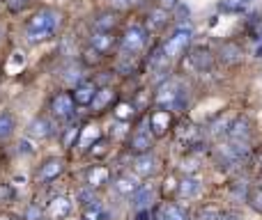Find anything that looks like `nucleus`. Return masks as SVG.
<instances>
[{"mask_svg":"<svg viewBox=\"0 0 262 220\" xmlns=\"http://www.w3.org/2000/svg\"><path fill=\"white\" fill-rule=\"evenodd\" d=\"M62 23V14L53 7H44L39 12H35L30 16L26 26V37L30 44H39V41H46L49 37L55 35V30Z\"/></svg>","mask_w":262,"mask_h":220,"instance_id":"1","label":"nucleus"},{"mask_svg":"<svg viewBox=\"0 0 262 220\" xmlns=\"http://www.w3.org/2000/svg\"><path fill=\"white\" fill-rule=\"evenodd\" d=\"M157 104L163 110H184L189 104V90L180 81H166L157 92Z\"/></svg>","mask_w":262,"mask_h":220,"instance_id":"2","label":"nucleus"},{"mask_svg":"<svg viewBox=\"0 0 262 220\" xmlns=\"http://www.w3.org/2000/svg\"><path fill=\"white\" fill-rule=\"evenodd\" d=\"M246 156H249V144L228 140V142L216 147V163L221 170H232V167H237L242 161H246Z\"/></svg>","mask_w":262,"mask_h":220,"instance_id":"3","label":"nucleus"},{"mask_svg":"<svg viewBox=\"0 0 262 220\" xmlns=\"http://www.w3.org/2000/svg\"><path fill=\"white\" fill-rule=\"evenodd\" d=\"M191 37H193V30H191L189 26L175 28V32H172V35L166 39V44H163V53H166V58L168 60L180 58V55L186 51V46L191 44Z\"/></svg>","mask_w":262,"mask_h":220,"instance_id":"4","label":"nucleus"},{"mask_svg":"<svg viewBox=\"0 0 262 220\" xmlns=\"http://www.w3.org/2000/svg\"><path fill=\"white\" fill-rule=\"evenodd\" d=\"M145 44H147V32H145V28L131 26V28H127L122 41H120V48H122L124 58H134L136 53H140V51L145 48Z\"/></svg>","mask_w":262,"mask_h":220,"instance_id":"5","label":"nucleus"},{"mask_svg":"<svg viewBox=\"0 0 262 220\" xmlns=\"http://www.w3.org/2000/svg\"><path fill=\"white\" fill-rule=\"evenodd\" d=\"M51 112H53V117H58V119H72L74 112H76V101H74V96L67 94V92L55 94L53 99H51Z\"/></svg>","mask_w":262,"mask_h":220,"instance_id":"6","label":"nucleus"},{"mask_svg":"<svg viewBox=\"0 0 262 220\" xmlns=\"http://www.w3.org/2000/svg\"><path fill=\"white\" fill-rule=\"evenodd\" d=\"M189 62L191 67L195 69V71L205 74V71H212L214 69V55L209 48H205V46H198V48H193L189 53Z\"/></svg>","mask_w":262,"mask_h":220,"instance_id":"7","label":"nucleus"},{"mask_svg":"<svg viewBox=\"0 0 262 220\" xmlns=\"http://www.w3.org/2000/svg\"><path fill=\"white\" fill-rule=\"evenodd\" d=\"M152 131H147L145 126H140V129H136L134 131V135H131V140H129V147H131V152L138 156V154H147V152H152V142H154V138H152Z\"/></svg>","mask_w":262,"mask_h":220,"instance_id":"8","label":"nucleus"},{"mask_svg":"<svg viewBox=\"0 0 262 220\" xmlns=\"http://www.w3.org/2000/svg\"><path fill=\"white\" fill-rule=\"evenodd\" d=\"M149 131H152L157 138H161V135H166L168 133V129H170V124H172V115H170V110H163V108H159V110H154L152 115H149Z\"/></svg>","mask_w":262,"mask_h":220,"instance_id":"9","label":"nucleus"},{"mask_svg":"<svg viewBox=\"0 0 262 220\" xmlns=\"http://www.w3.org/2000/svg\"><path fill=\"white\" fill-rule=\"evenodd\" d=\"M228 140H232V142H242V144H249L251 142V121L246 119V117H239V119H235L230 124V129H228Z\"/></svg>","mask_w":262,"mask_h":220,"instance_id":"10","label":"nucleus"},{"mask_svg":"<svg viewBox=\"0 0 262 220\" xmlns=\"http://www.w3.org/2000/svg\"><path fill=\"white\" fill-rule=\"evenodd\" d=\"M134 170H136V175H140V177H154L157 170H159L157 156H154L152 152L138 154V156L134 158Z\"/></svg>","mask_w":262,"mask_h":220,"instance_id":"11","label":"nucleus"},{"mask_svg":"<svg viewBox=\"0 0 262 220\" xmlns=\"http://www.w3.org/2000/svg\"><path fill=\"white\" fill-rule=\"evenodd\" d=\"M97 90H99L97 83L83 81L81 85L74 87L72 96H74V101H76V106H92V101H95V96H97Z\"/></svg>","mask_w":262,"mask_h":220,"instance_id":"12","label":"nucleus"},{"mask_svg":"<svg viewBox=\"0 0 262 220\" xmlns=\"http://www.w3.org/2000/svg\"><path fill=\"white\" fill-rule=\"evenodd\" d=\"M152 202H154V186H152V184H143V186H138V190H136V193L131 195V207L138 209V211L147 209Z\"/></svg>","mask_w":262,"mask_h":220,"instance_id":"13","label":"nucleus"},{"mask_svg":"<svg viewBox=\"0 0 262 220\" xmlns=\"http://www.w3.org/2000/svg\"><path fill=\"white\" fill-rule=\"evenodd\" d=\"M62 170H64L62 158H49V161H46L44 165L39 167V172H37V181H41V184H46V181H53Z\"/></svg>","mask_w":262,"mask_h":220,"instance_id":"14","label":"nucleus"},{"mask_svg":"<svg viewBox=\"0 0 262 220\" xmlns=\"http://www.w3.org/2000/svg\"><path fill=\"white\" fill-rule=\"evenodd\" d=\"M157 220H191L189 211L184 207L175 202H166L161 209H159V218Z\"/></svg>","mask_w":262,"mask_h":220,"instance_id":"15","label":"nucleus"},{"mask_svg":"<svg viewBox=\"0 0 262 220\" xmlns=\"http://www.w3.org/2000/svg\"><path fill=\"white\" fill-rule=\"evenodd\" d=\"M242 46L235 44V41H226V44H221V48H219V58H221L223 64H237L242 62Z\"/></svg>","mask_w":262,"mask_h":220,"instance_id":"16","label":"nucleus"},{"mask_svg":"<svg viewBox=\"0 0 262 220\" xmlns=\"http://www.w3.org/2000/svg\"><path fill=\"white\" fill-rule=\"evenodd\" d=\"M51 133H53V129H51V121L46 117H35L30 121V126H28V135H32L35 140H44Z\"/></svg>","mask_w":262,"mask_h":220,"instance_id":"17","label":"nucleus"},{"mask_svg":"<svg viewBox=\"0 0 262 220\" xmlns=\"http://www.w3.org/2000/svg\"><path fill=\"white\" fill-rule=\"evenodd\" d=\"M203 193V181L198 179V177H184L180 184V195L186 200H193L198 198V195Z\"/></svg>","mask_w":262,"mask_h":220,"instance_id":"18","label":"nucleus"},{"mask_svg":"<svg viewBox=\"0 0 262 220\" xmlns=\"http://www.w3.org/2000/svg\"><path fill=\"white\" fill-rule=\"evenodd\" d=\"M69 213H72V202H69L67 198H55V200H51V204H49V216L53 218V220H62V218H67Z\"/></svg>","mask_w":262,"mask_h":220,"instance_id":"19","label":"nucleus"},{"mask_svg":"<svg viewBox=\"0 0 262 220\" xmlns=\"http://www.w3.org/2000/svg\"><path fill=\"white\" fill-rule=\"evenodd\" d=\"M168 18H170L168 9H163V7L149 9V14H147V28H149V30H163V28L168 26Z\"/></svg>","mask_w":262,"mask_h":220,"instance_id":"20","label":"nucleus"},{"mask_svg":"<svg viewBox=\"0 0 262 220\" xmlns=\"http://www.w3.org/2000/svg\"><path fill=\"white\" fill-rule=\"evenodd\" d=\"M113 99H115L113 87H101V90H97V96H95V101H92V108H95V112H101L113 104Z\"/></svg>","mask_w":262,"mask_h":220,"instance_id":"21","label":"nucleus"},{"mask_svg":"<svg viewBox=\"0 0 262 220\" xmlns=\"http://www.w3.org/2000/svg\"><path fill=\"white\" fill-rule=\"evenodd\" d=\"M115 44V37L113 32H92V46H95L99 53H108Z\"/></svg>","mask_w":262,"mask_h":220,"instance_id":"22","label":"nucleus"},{"mask_svg":"<svg viewBox=\"0 0 262 220\" xmlns=\"http://www.w3.org/2000/svg\"><path fill=\"white\" fill-rule=\"evenodd\" d=\"M113 186L120 195H134L136 190H138V181H136V177H131V175H120Z\"/></svg>","mask_w":262,"mask_h":220,"instance_id":"23","label":"nucleus"},{"mask_svg":"<svg viewBox=\"0 0 262 220\" xmlns=\"http://www.w3.org/2000/svg\"><path fill=\"white\" fill-rule=\"evenodd\" d=\"M118 26V16L113 12H104L95 18V30L97 32H113V28Z\"/></svg>","mask_w":262,"mask_h":220,"instance_id":"24","label":"nucleus"},{"mask_svg":"<svg viewBox=\"0 0 262 220\" xmlns=\"http://www.w3.org/2000/svg\"><path fill=\"white\" fill-rule=\"evenodd\" d=\"M108 177H111V172L106 170L104 165H95L90 172H88V184H90V188L104 186V184H108Z\"/></svg>","mask_w":262,"mask_h":220,"instance_id":"25","label":"nucleus"},{"mask_svg":"<svg viewBox=\"0 0 262 220\" xmlns=\"http://www.w3.org/2000/svg\"><path fill=\"white\" fill-rule=\"evenodd\" d=\"M62 81L67 83V85H81L83 81H85V74H83V67H78V64H69L67 69H64L62 74Z\"/></svg>","mask_w":262,"mask_h":220,"instance_id":"26","label":"nucleus"},{"mask_svg":"<svg viewBox=\"0 0 262 220\" xmlns=\"http://www.w3.org/2000/svg\"><path fill=\"white\" fill-rule=\"evenodd\" d=\"M16 129V119L12 112H0V140H7Z\"/></svg>","mask_w":262,"mask_h":220,"instance_id":"27","label":"nucleus"},{"mask_svg":"<svg viewBox=\"0 0 262 220\" xmlns=\"http://www.w3.org/2000/svg\"><path fill=\"white\" fill-rule=\"evenodd\" d=\"M221 209L216 207V204H207V207H203L198 211V220H221Z\"/></svg>","mask_w":262,"mask_h":220,"instance_id":"28","label":"nucleus"},{"mask_svg":"<svg viewBox=\"0 0 262 220\" xmlns=\"http://www.w3.org/2000/svg\"><path fill=\"white\" fill-rule=\"evenodd\" d=\"M246 202H249L251 207L255 209V211L262 213V186H255V188L249 190V198H246Z\"/></svg>","mask_w":262,"mask_h":220,"instance_id":"29","label":"nucleus"},{"mask_svg":"<svg viewBox=\"0 0 262 220\" xmlns=\"http://www.w3.org/2000/svg\"><path fill=\"white\" fill-rule=\"evenodd\" d=\"M99 138V131L95 126H85V133H83V140H81V147H90L92 140Z\"/></svg>","mask_w":262,"mask_h":220,"instance_id":"30","label":"nucleus"},{"mask_svg":"<svg viewBox=\"0 0 262 220\" xmlns=\"http://www.w3.org/2000/svg\"><path fill=\"white\" fill-rule=\"evenodd\" d=\"M232 198L235 200H242V198H249V186H246V181H237L235 188H232Z\"/></svg>","mask_w":262,"mask_h":220,"instance_id":"31","label":"nucleus"},{"mask_svg":"<svg viewBox=\"0 0 262 220\" xmlns=\"http://www.w3.org/2000/svg\"><path fill=\"white\" fill-rule=\"evenodd\" d=\"M131 115H134V108H131L129 104H120L118 110H115V117H118V119H127Z\"/></svg>","mask_w":262,"mask_h":220,"instance_id":"32","label":"nucleus"},{"mask_svg":"<svg viewBox=\"0 0 262 220\" xmlns=\"http://www.w3.org/2000/svg\"><path fill=\"white\" fill-rule=\"evenodd\" d=\"M101 55H104V53H99V51H97L95 46H90V48L85 51V62H88V64H92V62H99V60H101Z\"/></svg>","mask_w":262,"mask_h":220,"instance_id":"33","label":"nucleus"},{"mask_svg":"<svg viewBox=\"0 0 262 220\" xmlns=\"http://www.w3.org/2000/svg\"><path fill=\"white\" fill-rule=\"evenodd\" d=\"M108 3H111V7H115V9H129L136 0H108Z\"/></svg>","mask_w":262,"mask_h":220,"instance_id":"34","label":"nucleus"},{"mask_svg":"<svg viewBox=\"0 0 262 220\" xmlns=\"http://www.w3.org/2000/svg\"><path fill=\"white\" fill-rule=\"evenodd\" d=\"M28 5V0H9V7L14 9V12H18V9H23Z\"/></svg>","mask_w":262,"mask_h":220,"instance_id":"35","label":"nucleus"},{"mask_svg":"<svg viewBox=\"0 0 262 220\" xmlns=\"http://www.w3.org/2000/svg\"><path fill=\"white\" fill-rule=\"evenodd\" d=\"M175 3H177V0H159V7L170 9V7H175Z\"/></svg>","mask_w":262,"mask_h":220,"instance_id":"36","label":"nucleus"},{"mask_svg":"<svg viewBox=\"0 0 262 220\" xmlns=\"http://www.w3.org/2000/svg\"><path fill=\"white\" fill-rule=\"evenodd\" d=\"M221 220H239V216H237V213H232V211H223Z\"/></svg>","mask_w":262,"mask_h":220,"instance_id":"37","label":"nucleus"},{"mask_svg":"<svg viewBox=\"0 0 262 220\" xmlns=\"http://www.w3.org/2000/svg\"><path fill=\"white\" fill-rule=\"evenodd\" d=\"M258 165H260V170H262V152H260V156H258Z\"/></svg>","mask_w":262,"mask_h":220,"instance_id":"38","label":"nucleus"},{"mask_svg":"<svg viewBox=\"0 0 262 220\" xmlns=\"http://www.w3.org/2000/svg\"><path fill=\"white\" fill-rule=\"evenodd\" d=\"M0 220H9V218H0Z\"/></svg>","mask_w":262,"mask_h":220,"instance_id":"39","label":"nucleus"},{"mask_svg":"<svg viewBox=\"0 0 262 220\" xmlns=\"http://www.w3.org/2000/svg\"><path fill=\"white\" fill-rule=\"evenodd\" d=\"M0 35H3V30H0ZM0 39H3V37H0Z\"/></svg>","mask_w":262,"mask_h":220,"instance_id":"40","label":"nucleus"}]
</instances>
